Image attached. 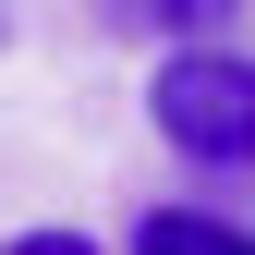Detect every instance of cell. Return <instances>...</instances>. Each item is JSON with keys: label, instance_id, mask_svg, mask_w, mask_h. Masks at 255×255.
Wrapping results in <instances>:
<instances>
[{"label": "cell", "instance_id": "5", "mask_svg": "<svg viewBox=\"0 0 255 255\" xmlns=\"http://www.w3.org/2000/svg\"><path fill=\"white\" fill-rule=\"evenodd\" d=\"M0 37H12V12H0Z\"/></svg>", "mask_w": 255, "mask_h": 255}, {"label": "cell", "instance_id": "1", "mask_svg": "<svg viewBox=\"0 0 255 255\" xmlns=\"http://www.w3.org/2000/svg\"><path fill=\"white\" fill-rule=\"evenodd\" d=\"M146 110H158V134L195 158V170H255V49L182 37L170 61H158Z\"/></svg>", "mask_w": 255, "mask_h": 255}, {"label": "cell", "instance_id": "4", "mask_svg": "<svg viewBox=\"0 0 255 255\" xmlns=\"http://www.w3.org/2000/svg\"><path fill=\"white\" fill-rule=\"evenodd\" d=\"M0 255H98V243H85V231H12Z\"/></svg>", "mask_w": 255, "mask_h": 255}, {"label": "cell", "instance_id": "3", "mask_svg": "<svg viewBox=\"0 0 255 255\" xmlns=\"http://www.w3.org/2000/svg\"><path fill=\"white\" fill-rule=\"evenodd\" d=\"M134 255H255L219 207H146V231H134Z\"/></svg>", "mask_w": 255, "mask_h": 255}, {"label": "cell", "instance_id": "2", "mask_svg": "<svg viewBox=\"0 0 255 255\" xmlns=\"http://www.w3.org/2000/svg\"><path fill=\"white\" fill-rule=\"evenodd\" d=\"M110 24H122V37L182 49V37H231V24H243V0H110Z\"/></svg>", "mask_w": 255, "mask_h": 255}]
</instances>
